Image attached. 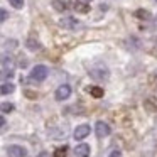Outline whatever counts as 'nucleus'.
<instances>
[{
  "mask_svg": "<svg viewBox=\"0 0 157 157\" xmlns=\"http://www.w3.org/2000/svg\"><path fill=\"white\" fill-rule=\"evenodd\" d=\"M37 157H49V154H48V152H41Z\"/></svg>",
  "mask_w": 157,
  "mask_h": 157,
  "instance_id": "21",
  "label": "nucleus"
},
{
  "mask_svg": "<svg viewBox=\"0 0 157 157\" xmlns=\"http://www.w3.org/2000/svg\"><path fill=\"white\" fill-rule=\"evenodd\" d=\"M54 96H56L58 101H64V100H68L69 96H71V86L69 85H61L58 90H56Z\"/></svg>",
  "mask_w": 157,
  "mask_h": 157,
  "instance_id": "3",
  "label": "nucleus"
},
{
  "mask_svg": "<svg viewBox=\"0 0 157 157\" xmlns=\"http://www.w3.org/2000/svg\"><path fill=\"white\" fill-rule=\"evenodd\" d=\"M15 86L12 83H4V85H0V95H10L14 93Z\"/></svg>",
  "mask_w": 157,
  "mask_h": 157,
  "instance_id": "13",
  "label": "nucleus"
},
{
  "mask_svg": "<svg viewBox=\"0 0 157 157\" xmlns=\"http://www.w3.org/2000/svg\"><path fill=\"white\" fill-rule=\"evenodd\" d=\"M46 78H48V68L44 64H37L32 68L31 79H34V81H44Z\"/></svg>",
  "mask_w": 157,
  "mask_h": 157,
  "instance_id": "2",
  "label": "nucleus"
},
{
  "mask_svg": "<svg viewBox=\"0 0 157 157\" xmlns=\"http://www.w3.org/2000/svg\"><path fill=\"white\" fill-rule=\"evenodd\" d=\"M86 91H88L93 98H103V95H105L103 88H100V86H88V88H86Z\"/></svg>",
  "mask_w": 157,
  "mask_h": 157,
  "instance_id": "10",
  "label": "nucleus"
},
{
  "mask_svg": "<svg viewBox=\"0 0 157 157\" xmlns=\"http://www.w3.org/2000/svg\"><path fill=\"white\" fill-rule=\"evenodd\" d=\"M152 79H155V81H157V69L152 73Z\"/></svg>",
  "mask_w": 157,
  "mask_h": 157,
  "instance_id": "22",
  "label": "nucleus"
},
{
  "mask_svg": "<svg viewBox=\"0 0 157 157\" xmlns=\"http://www.w3.org/2000/svg\"><path fill=\"white\" fill-rule=\"evenodd\" d=\"M52 7L58 12H64L68 9V2L66 0H52Z\"/></svg>",
  "mask_w": 157,
  "mask_h": 157,
  "instance_id": "11",
  "label": "nucleus"
},
{
  "mask_svg": "<svg viewBox=\"0 0 157 157\" xmlns=\"http://www.w3.org/2000/svg\"><path fill=\"white\" fill-rule=\"evenodd\" d=\"M0 110L4 113H10L12 110H14V105H12V103H2V105H0Z\"/></svg>",
  "mask_w": 157,
  "mask_h": 157,
  "instance_id": "16",
  "label": "nucleus"
},
{
  "mask_svg": "<svg viewBox=\"0 0 157 157\" xmlns=\"http://www.w3.org/2000/svg\"><path fill=\"white\" fill-rule=\"evenodd\" d=\"M54 157H68V147L63 145V147H58L54 150Z\"/></svg>",
  "mask_w": 157,
  "mask_h": 157,
  "instance_id": "14",
  "label": "nucleus"
},
{
  "mask_svg": "<svg viewBox=\"0 0 157 157\" xmlns=\"http://www.w3.org/2000/svg\"><path fill=\"white\" fill-rule=\"evenodd\" d=\"M59 25H61L63 29H76L79 25V21H76L75 17H63L61 21H59Z\"/></svg>",
  "mask_w": 157,
  "mask_h": 157,
  "instance_id": "7",
  "label": "nucleus"
},
{
  "mask_svg": "<svg viewBox=\"0 0 157 157\" xmlns=\"http://www.w3.org/2000/svg\"><path fill=\"white\" fill-rule=\"evenodd\" d=\"M95 130H96V137H98V139L108 137L110 133H112V128H110V125H108V123H105V122H96Z\"/></svg>",
  "mask_w": 157,
  "mask_h": 157,
  "instance_id": "5",
  "label": "nucleus"
},
{
  "mask_svg": "<svg viewBox=\"0 0 157 157\" xmlns=\"http://www.w3.org/2000/svg\"><path fill=\"white\" fill-rule=\"evenodd\" d=\"M5 125V118L4 117H0V127H4Z\"/></svg>",
  "mask_w": 157,
  "mask_h": 157,
  "instance_id": "20",
  "label": "nucleus"
},
{
  "mask_svg": "<svg viewBox=\"0 0 157 157\" xmlns=\"http://www.w3.org/2000/svg\"><path fill=\"white\" fill-rule=\"evenodd\" d=\"M90 152H91V149H90L88 144H79V145L75 147V155L76 157H90Z\"/></svg>",
  "mask_w": 157,
  "mask_h": 157,
  "instance_id": "8",
  "label": "nucleus"
},
{
  "mask_svg": "<svg viewBox=\"0 0 157 157\" xmlns=\"http://www.w3.org/2000/svg\"><path fill=\"white\" fill-rule=\"evenodd\" d=\"M135 17L140 21H149V19H152V14L145 9H139V10H135Z\"/></svg>",
  "mask_w": 157,
  "mask_h": 157,
  "instance_id": "12",
  "label": "nucleus"
},
{
  "mask_svg": "<svg viewBox=\"0 0 157 157\" xmlns=\"http://www.w3.org/2000/svg\"><path fill=\"white\" fill-rule=\"evenodd\" d=\"M7 157H27V150L22 145H9Z\"/></svg>",
  "mask_w": 157,
  "mask_h": 157,
  "instance_id": "4",
  "label": "nucleus"
},
{
  "mask_svg": "<svg viewBox=\"0 0 157 157\" xmlns=\"http://www.w3.org/2000/svg\"><path fill=\"white\" fill-rule=\"evenodd\" d=\"M90 132H91V128H90V125H86V123H83V125H78L76 127V130H75V139L76 140H83V139H86V137L90 135Z\"/></svg>",
  "mask_w": 157,
  "mask_h": 157,
  "instance_id": "6",
  "label": "nucleus"
},
{
  "mask_svg": "<svg viewBox=\"0 0 157 157\" xmlns=\"http://www.w3.org/2000/svg\"><path fill=\"white\" fill-rule=\"evenodd\" d=\"M9 4L14 9H22L24 7V0H9Z\"/></svg>",
  "mask_w": 157,
  "mask_h": 157,
  "instance_id": "17",
  "label": "nucleus"
},
{
  "mask_svg": "<svg viewBox=\"0 0 157 157\" xmlns=\"http://www.w3.org/2000/svg\"><path fill=\"white\" fill-rule=\"evenodd\" d=\"M27 48L29 49H39V48H41V44H39V41H36L34 37H29L27 39Z\"/></svg>",
  "mask_w": 157,
  "mask_h": 157,
  "instance_id": "15",
  "label": "nucleus"
},
{
  "mask_svg": "<svg viewBox=\"0 0 157 157\" xmlns=\"http://www.w3.org/2000/svg\"><path fill=\"white\" fill-rule=\"evenodd\" d=\"M85 2H91V0H85Z\"/></svg>",
  "mask_w": 157,
  "mask_h": 157,
  "instance_id": "23",
  "label": "nucleus"
},
{
  "mask_svg": "<svg viewBox=\"0 0 157 157\" xmlns=\"http://www.w3.org/2000/svg\"><path fill=\"white\" fill-rule=\"evenodd\" d=\"M90 76H91L93 79H98V81H101V79H108L110 78V69L106 68V66L103 64H98V66H93L91 69H90Z\"/></svg>",
  "mask_w": 157,
  "mask_h": 157,
  "instance_id": "1",
  "label": "nucleus"
},
{
  "mask_svg": "<svg viewBox=\"0 0 157 157\" xmlns=\"http://www.w3.org/2000/svg\"><path fill=\"white\" fill-rule=\"evenodd\" d=\"M108 157H123V155H122V152H120V150H113Z\"/></svg>",
  "mask_w": 157,
  "mask_h": 157,
  "instance_id": "19",
  "label": "nucleus"
},
{
  "mask_svg": "<svg viewBox=\"0 0 157 157\" xmlns=\"http://www.w3.org/2000/svg\"><path fill=\"white\" fill-rule=\"evenodd\" d=\"M73 7H75V10L79 12V14H88L90 12V5H88V2H85V0H76Z\"/></svg>",
  "mask_w": 157,
  "mask_h": 157,
  "instance_id": "9",
  "label": "nucleus"
},
{
  "mask_svg": "<svg viewBox=\"0 0 157 157\" xmlns=\"http://www.w3.org/2000/svg\"><path fill=\"white\" fill-rule=\"evenodd\" d=\"M155 24H157V17H155Z\"/></svg>",
  "mask_w": 157,
  "mask_h": 157,
  "instance_id": "24",
  "label": "nucleus"
},
{
  "mask_svg": "<svg viewBox=\"0 0 157 157\" xmlns=\"http://www.w3.org/2000/svg\"><path fill=\"white\" fill-rule=\"evenodd\" d=\"M7 17H9V12L5 10V9H2V7H0V22H4Z\"/></svg>",
  "mask_w": 157,
  "mask_h": 157,
  "instance_id": "18",
  "label": "nucleus"
},
{
  "mask_svg": "<svg viewBox=\"0 0 157 157\" xmlns=\"http://www.w3.org/2000/svg\"><path fill=\"white\" fill-rule=\"evenodd\" d=\"M155 2H157V0H155Z\"/></svg>",
  "mask_w": 157,
  "mask_h": 157,
  "instance_id": "25",
  "label": "nucleus"
}]
</instances>
